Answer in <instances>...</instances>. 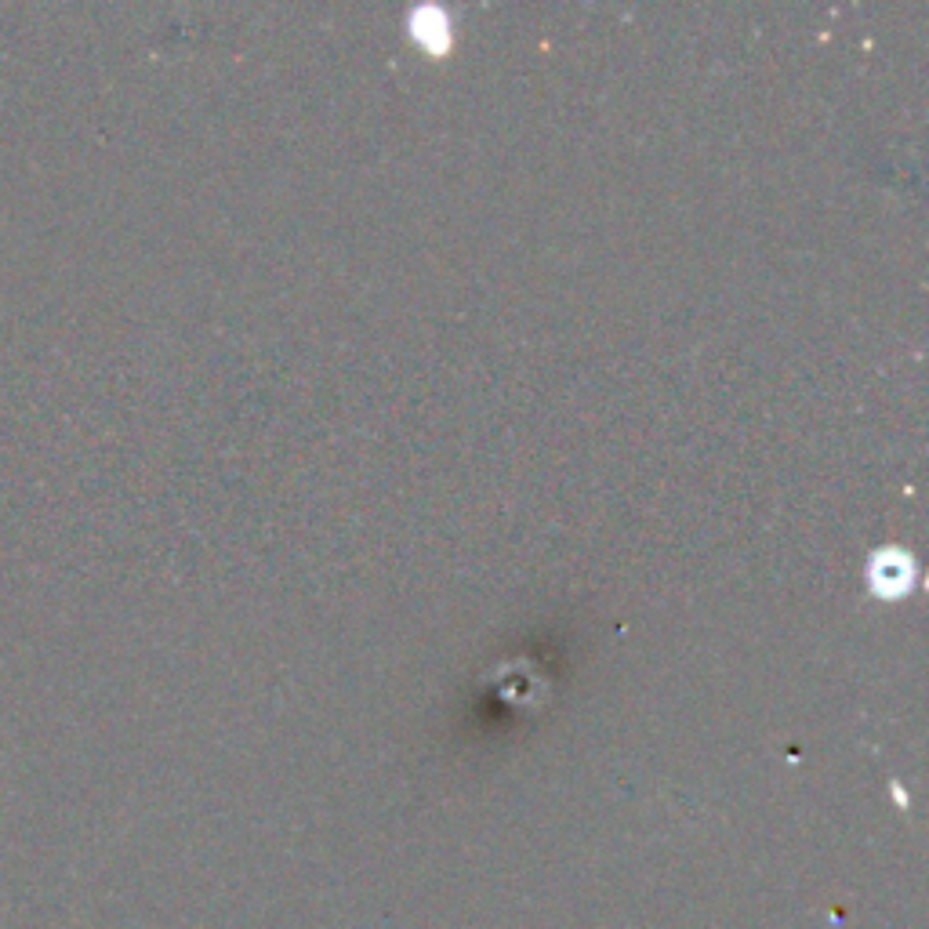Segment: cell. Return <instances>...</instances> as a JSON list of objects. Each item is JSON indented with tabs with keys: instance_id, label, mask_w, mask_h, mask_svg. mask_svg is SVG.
Wrapping results in <instances>:
<instances>
[{
	"instance_id": "1",
	"label": "cell",
	"mask_w": 929,
	"mask_h": 929,
	"mask_svg": "<svg viewBox=\"0 0 929 929\" xmlns=\"http://www.w3.org/2000/svg\"><path fill=\"white\" fill-rule=\"evenodd\" d=\"M868 581L879 596H900V592H908L911 559L904 556V552H897V548H886V552H879V556L871 559Z\"/></svg>"
},
{
	"instance_id": "2",
	"label": "cell",
	"mask_w": 929,
	"mask_h": 929,
	"mask_svg": "<svg viewBox=\"0 0 929 929\" xmlns=\"http://www.w3.org/2000/svg\"><path fill=\"white\" fill-rule=\"evenodd\" d=\"M421 15L429 22H425V26L414 22V33H418L421 40H429V48H443V44H447V19H443V11L421 8Z\"/></svg>"
}]
</instances>
